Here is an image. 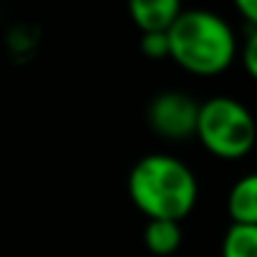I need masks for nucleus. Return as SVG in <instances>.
I'll list each match as a JSON object with an SVG mask.
<instances>
[{
    "instance_id": "obj_1",
    "label": "nucleus",
    "mask_w": 257,
    "mask_h": 257,
    "mask_svg": "<svg viewBox=\"0 0 257 257\" xmlns=\"http://www.w3.org/2000/svg\"><path fill=\"white\" fill-rule=\"evenodd\" d=\"M128 194L149 219L182 222L197 202V179L177 157L149 154L128 174Z\"/></svg>"
},
{
    "instance_id": "obj_2",
    "label": "nucleus",
    "mask_w": 257,
    "mask_h": 257,
    "mask_svg": "<svg viewBox=\"0 0 257 257\" xmlns=\"http://www.w3.org/2000/svg\"><path fill=\"white\" fill-rule=\"evenodd\" d=\"M167 38L169 58L199 76L224 71L237 51L234 33L227 21L209 11H182L174 26L167 31Z\"/></svg>"
},
{
    "instance_id": "obj_3",
    "label": "nucleus",
    "mask_w": 257,
    "mask_h": 257,
    "mask_svg": "<svg viewBox=\"0 0 257 257\" xmlns=\"http://www.w3.org/2000/svg\"><path fill=\"white\" fill-rule=\"evenodd\" d=\"M197 137L212 154L222 159H239L254 147L257 126L239 101L214 96L199 106Z\"/></svg>"
},
{
    "instance_id": "obj_4",
    "label": "nucleus",
    "mask_w": 257,
    "mask_h": 257,
    "mask_svg": "<svg viewBox=\"0 0 257 257\" xmlns=\"http://www.w3.org/2000/svg\"><path fill=\"white\" fill-rule=\"evenodd\" d=\"M199 103L179 91L159 93L149 106V123L157 134L167 139H187L197 134Z\"/></svg>"
},
{
    "instance_id": "obj_5",
    "label": "nucleus",
    "mask_w": 257,
    "mask_h": 257,
    "mask_svg": "<svg viewBox=\"0 0 257 257\" xmlns=\"http://www.w3.org/2000/svg\"><path fill=\"white\" fill-rule=\"evenodd\" d=\"M182 6L177 0H134L132 18L144 33H167L179 18Z\"/></svg>"
},
{
    "instance_id": "obj_6",
    "label": "nucleus",
    "mask_w": 257,
    "mask_h": 257,
    "mask_svg": "<svg viewBox=\"0 0 257 257\" xmlns=\"http://www.w3.org/2000/svg\"><path fill=\"white\" fill-rule=\"evenodd\" d=\"M232 224H257V174L242 177L227 199Z\"/></svg>"
},
{
    "instance_id": "obj_7",
    "label": "nucleus",
    "mask_w": 257,
    "mask_h": 257,
    "mask_svg": "<svg viewBox=\"0 0 257 257\" xmlns=\"http://www.w3.org/2000/svg\"><path fill=\"white\" fill-rule=\"evenodd\" d=\"M144 242L154 254H172L182 244V227L179 222L169 219H149L144 229Z\"/></svg>"
},
{
    "instance_id": "obj_8",
    "label": "nucleus",
    "mask_w": 257,
    "mask_h": 257,
    "mask_svg": "<svg viewBox=\"0 0 257 257\" xmlns=\"http://www.w3.org/2000/svg\"><path fill=\"white\" fill-rule=\"evenodd\" d=\"M222 257H257V224H232L222 242Z\"/></svg>"
},
{
    "instance_id": "obj_9",
    "label": "nucleus",
    "mask_w": 257,
    "mask_h": 257,
    "mask_svg": "<svg viewBox=\"0 0 257 257\" xmlns=\"http://www.w3.org/2000/svg\"><path fill=\"white\" fill-rule=\"evenodd\" d=\"M142 51L149 58H164V56H169V38H167V33H144Z\"/></svg>"
},
{
    "instance_id": "obj_10",
    "label": "nucleus",
    "mask_w": 257,
    "mask_h": 257,
    "mask_svg": "<svg viewBox=\"0 0 257 257\" xmlns=\"http://www.w3.org/2000/svg\"><path fill=\"white\" fill-rule=\"evenodd\" d=\"M242 63H244L247 73L257 81V31H252V33H249V38H247V43H244Z\"/></svg>"
},
{
    "instance_id": "obj_11",
    "label": "nucleus",
    "mask_w": 257,
    "mask_h": 257,
    "mask_svg": "<svg viewBox=\"0 0 257 257\" xmlns=\"http://www.w3.org/2000/svg\"><path fill=\"white\" fill-rule=\"evenodd\" d=\"M237 11L242 13V18L257 31V0H239Z\"/></svg>"
}]
</instances>
